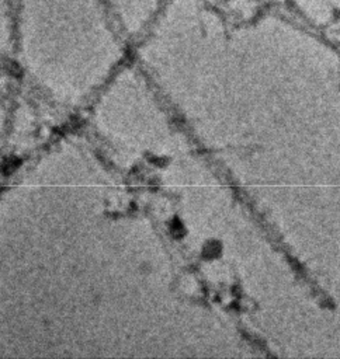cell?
I'll return each instance as SVG.
<instances>
[{"mask_svg":"<svg viewBox=\"0 0 340 359\" xmlns=\"http://www.w3.org/2000/svg\"><path fill=\"white\" fill-rule=\"evenodd\" d=\"M10 22L11 45L41 63L103 65L125 38L107 0H10Z\"/></svg>","mask_w":340,"mask_h":359,"instance_id":"cell-1","label":"cell"}]
</instances>
